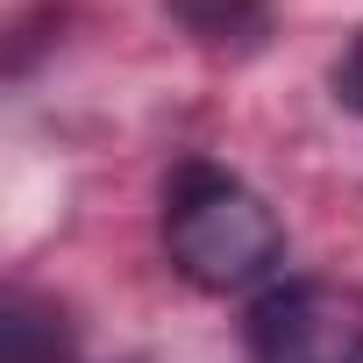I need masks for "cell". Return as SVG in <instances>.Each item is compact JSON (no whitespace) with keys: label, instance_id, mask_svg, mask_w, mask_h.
<instances>
[{"label":"cell","instance_id":"obj_1","mask_svg":"<svg viewBox=\"0 0 363 363\" xmlns=\"http://www.w3.org/2000/svg\"><path fill=\"white\" fill-rule=\"evenodd\" d=\"M164 257L200 292H250L285 264V228L235 171L193 157L164 186Z\"/></svg>","mask_w":363,"mask_h":363},{"label":"cell","instance_id":"obj_2","mask_svg":"<svg viewBox=\"0 0 363 363\" xmlns=\"http://www.w3.org/2000/svg\"><path fill=\"white\" fill-rule=\"evenodd\" d=\"M250 363H363V292L292 278L250 306Z\"/></svg>","mask_w":363,"mask_h":363},{"label":"cell","instance_id":"obj_3","mask_svg":"<svg viewBox=\"0 0 363 363\" xmlns=\"http://www.w3.org/2000/svg\"><path fill=\"white\" fill-rule=\"evenodd\" d=\"M200 43H257L271 0H164Z\"/></svg>","mask_w":363,"mask_h":363},{"label":"cell","instance_id":"obj_4","mask_svg":"<svg viewBox=\"0 0 363 363\" xmlns=\"http://www.w3.org/2000/svg\"><path fill=\"white\" fill-rule=\"evenodd\" d=\"M335 100H342L349 114H363V36L335 57Z\"/></svg>","mask_w":363,"mask_h":363}]
</instances>
